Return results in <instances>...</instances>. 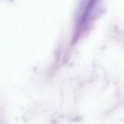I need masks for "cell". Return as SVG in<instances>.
I'll return each instance as SVG.
<instances>
[{
    "label": "cell",
    "instance_id": "1",
    "mask_svg": "<svg viewBox=\"0 0 124 124\" xmlns=\"http://www.w3.org/2000/svg\"><path fill=\"white\" fill-rule=\"evenodd\" d=\"M94 2L95 0H85L81 8H80L78 17V23L80 25H83L87 21V18L92 12Z\"/></svg>",
    "mask_w": 124,
    "mask_h": 124
}]
</instances>
